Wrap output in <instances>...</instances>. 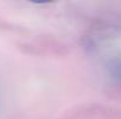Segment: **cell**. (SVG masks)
<instances>
[{
    "instance_id": "1",
    "label": "cell",
    "mask_w": 121,
    "mask_h": 119,
    "mask_svg": "<svg viewBox=\"0 0 121 119\" xmlns=\"http://www.w3.org/2000/svg\"><path fill=\"white\" fill-rule=\"evenodd\" d=\"M109 73H111V75H112L114 78L121 81V60L114 62V63L111 65Z\"/></svg>"
}]
</instances>
